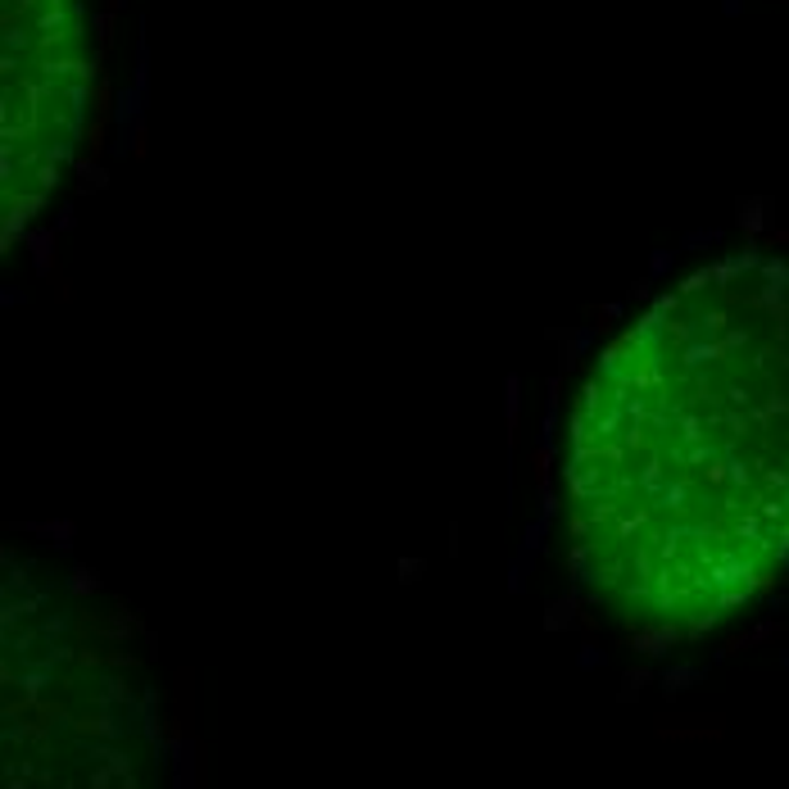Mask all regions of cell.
Returning a JSON list of instances; mask_svg holds the SVG:
<instances>
[{
  "instance_id": "6da1fadb",
  "label": "cell",
  "mask_w": 789,
  "mask_h": 789,
  "mask_svg": "<svg viewBox=\"0 0 789 789\" xmlns=\"http://www.w3.org/2000/svg\"><path fill=\"white\" fill-rule=\"evenodd\" d=\"M576 581L690 640L789 572V259L730 254L649 300L568 413Z\"/></svg>"
},
{
  "instance_id": "7a4b0ae2",
  "label": "cell",
  "mask_w": 789,
  "mask_h": 789,
  "mask_svg": "<svg viewBox=\"0 0 789 789\" xmlns=\"http://www.w3.org/2000/svg\"><path fill=\"white\" fill-rule=\"evenodd\" d=\"M0 245L46 214L78 164L91 118V33L82 0H0Z\"/></svg>"
}]
</instances>
